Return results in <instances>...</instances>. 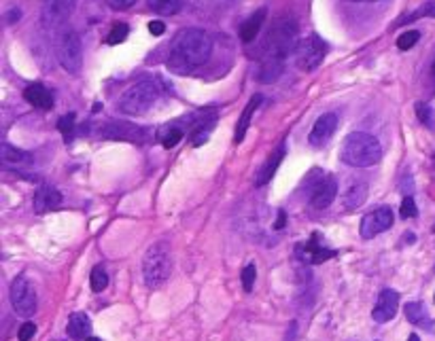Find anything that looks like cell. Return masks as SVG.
<instances>
[{
  "label": "cell",
  "instance_id": "obj_34",
  "mask_svg": "<svg viewBox=\"0 0 435 341\" xmlns=\"http://www.w3.org/2000/svg\"><path fill=\"white\" fill-rule=\"evenodd\" d=\"M58 130L66 136V140L73 136V130H75V115L71 112V115H66V117H62L60 119V123H58Z\"/></svg>",
  "mask_w": 435,
  "mask_h": 341
},
{
  "label": "cell",
  "instance_id": "obj_28",
  "mask_svg": "<svg viewBox=\"0 0 435 341\" xmlns=\"http://www.w3.org/2000/svg\"><path fill=\"white\" fill-rule=\"evenodd\" d=\"M128 34H130V28H128L126 23H117V26L108 32L106 43H108V45H119V43H123V41L128 38Z\"/></svg>",
  "mask_w": 435,
  "mask_h": 341
},
{
  "label": "cell",
  "instance_id": "obj_17",
  "mask_svg": "<svg viewBox=\"0 0 435 341\" xmlns=\"http://www.w3.org/2000/svg\"><path fill=\"white\" fill-rule=\"evenodd\" d=\"M285 145H280L267 159H265V164L261 166V170L257 172V176H255V184L257 187H263V184H267L270 180H272V176L276 174V170H278V166L282 164V159H285Z\"/></svg>",
  "mask_w": 435,
  "mask_h": 341
},
{
  "label": "cell",
  "instance_id": "obj_20",
  "mask_svg": "<svg viewBox=\"0 0 435 341\" xmlns=\"http://www.w3.org/2000/svg\"><path fill=\"white\" fill-rule=\"evenodd\" d=\"M265 15H267V9L263 6L260 11H255V13L240 26V38H242L245 43L255 41V36L260 34L261 26H263V21H265Z\"/></svg>",
  "mask_w": 435,
  "mask_h": 341
},
{
  "label": "cell",
  "instance_id": "obj_24",
  "mask_svg": "<svg viewBox=\"0 0 435 341\" xmlns=\"http://www.w3.org/2000/svg\"><path fill=\"white\" fill-rule=\"evenodd\" d=\"M282 66H285V62H278V60H263L257 79H260L261 83H272V81H276V79L282 75Z\"/></svg>",
  "mask_w": 435,
  "mask_h": 341
},
{
  "label": "cell",
  "instance_id": "obj_15",
  "mask_svg": "<svg viewBox=\"0 0 435 341\" xmlns=\"http://www.w3.org/2000/svg\"><path fill=\"white\" fill-rule=\"evenodd\" d=\"M60 204H62V193H60L58 189H53V187H41V189L34 193V199H32V206H34V212H36V214L56 210Z\"/></svg>",
  "mask_w": 435,
  "mask_h": 341
},
{
  "label": "cell",
  "instance_id": "obj_1",
  "mask_svg": "<svg viewBox=\"0 0 435 341\" xmlns=\"http://www.w3.org/2000/svg\"><path fill=\"white\" fill-rule=\"evenodd\" d=\"M210 51H213L210 36L204 30L187 28L174 38L170 58H168V68L176 75L191 73L193 68L204 66L208 62Z\"/></svg>",
  "mask_w": 435,
  "mask_h": 341
},
{
  "label": "cell",
  "instance_id": "obj_3",
  "mask_svg": "<svg viewBox=\"0 0 435 341\" xmlns=\"http://www.w3.org/2000/svg\"><path fill=\"white\" fill-rule=\"evenodd\" d=\"M297 47V23L293 17H280L265 34V41L261 43L263 60H278L285 62V58L295 51Z\"/></svg>",
  "mask_w": 435,
  "mask_h": 341
},
{
  "label": "cell",
  "instance_id": "obj_30",
  "mask_svg": "<svg viewBox=\"0 0 435 341\" xmlns=\"http://www.w3.org/2000/svg\"><path fill=\"white\" fill-rule=\"evenodd\" d=\"M255 278H257V267H255V263H249V265L242 269V288H245L247 293L253 290Z\"/></svg>",
  "mask_w": 435,
  "mask_h": 341
},
{
  "label": "cell",
  "instance_id": "obj_32",
  "mask_svg": "<svg viewBox=\"0 0 435 341\" xmlns=\"http://www.w3.org/2000/svg\"><path fill=\"white\" fill-rule=\"evenodd\" d=\"M399 214H401V219H414V216L419 214V210H416V204H414V197H412V195H406V197H404Z\"/></svg>",
  "mask_w": 435,
  "mask_h": 341
},
{
  "label": "cell",
  "instance_id": "obj_12",
  "mask_svg": "<svg viewBox=\"0 0 435 341\" xmlns=\"http://www.w3.org/2000/svg\"><path fill=\"white\" fill-rule=\"evenodd\" d=\"M295 255L300 256V261H304V263H308V265H319V263H325V261L334 258V256H336V251L321 246L319 234H314L310 240H306L304 244H297V246H295Z\"/></svg>",
  "mask_w": 435,
  "mask_h": 341
},
{
  "label": "cell",
  "instance_id": "obj_7",
  "mask_svg": "<svg viewBox=\"0 0 435 341\" xmlns=\"http://www.w3.org/2000/svg\"><path fill=\"white\" fill-rule=\"evenodd\" d=\"M306 189H308V201L314 210L329 208L338 195L336 178L329 174H323L321 170H312V174L306 178Z\"/></svg>",
  "mask_w": 435,
  "mask_h": 341
},
{
  "label": "cell",
  "instance_id": "obj_8",
  "mask_svg": "<svg viewBox=\"0 0 435 341\" xmlns=\"http://www.w3.org/2000/svg\"><path fill=\"white\" fill-rule=\"evenodd\" d=\"M293 53H295V66L300 70L310 73V70H314V68H319L323 64L327 47H325V43L321 41L319 34H310V36H306V38H302L297 43Z\"/></svg>",
  "mask_w": 435,
  "mask_h": 341
},
{
  "label": "cell",
  "instance_id": "obj_9",
  "mask_svg": "<svg viewBox=\"0 0 435 341\" xmlns=\"http://www.w3.org/2000/svg\"><path fill=\"white\" fill-rule=\"evenodd\" d=\"M36 290L30 284V280L26 276H17L11 282V305L15 310L17 316L21 318H30L36 312Z\"/></svg>",
  "mask_w": 435,
  "mask_h": 341
},
{
  "label": "cell",
  "instance_id": "obj_11",
  "mask_svg": "<svg viewBox=\"0 0 435 341\" xmlns=\"http://www.w3.org/2000/svg\"><path fill=\"white\" fill-rule=\"evenodd\" d=\"M100 134L102 138L108 140H128V142H145L149 138V130L128 121H111L100 130Z\"/></svg>",
  "mask_w": 435,
  "mask_h": 341
},
{
  "label": "cell",
  "instance_id": "obj_42",
  "mask_svg": "<svg viewBox=\"0 0 435 341\" xmlns=\"http://www.w3.org/2000/svg\"><path fill=\"white\" fill-rule=\"evenodd\" d=\"M86 341H102V340H98V337H87Z\"/></svg>",
  "mask_w": 435,
  "mask_h": 341
},
{
  "label": "cell",
  "instance_id": "obj_22",
  "mask_svg": "<svg viewBox=\"0 0 435 341\" xmlns=\"http://www.w3.org/2000/svg\"><path fill=\"white\" fill-rule=\"evenodd\" d=\"M0 159L4 164H9V166H28V164H32L30 153H26L21 149H15V147H11L6 142H2V147H0Z\"/></svg>",
  "mask_w": 435,
  "mask_h": 341
},
{
  "label": "cell",
  "instance_id": "obj_40",
  "mask_svg": "<svg viewBox=\"0 0 435 341\" xmlns=\"http://www.w3.org/2000/svg\"><path fill=\"white\" fill-rule=\"evenodd\" d=\"M404 240H406L408 244H414V234H406V236H404Z\"/></svg>",
  "mask_w": 435,
  "mask_h": 341
},
{
  "label": "cell",
  "instance_id": "obj_5",
  "mask_svg": "<svg viewBox=\"0 0 435 341\" xmlns=\"http://www.w3.org/2000/svg\"><path fill=\"white\" fill-rule=\"evenodd\" d=\"M173 273V255L166 242H155L149 246L143 258V278L149 288H160Z\"/></svg>",
  "mask_w": 435,
  "mask_h": 341
},
{
  "label": "cell",
  "instance_id": "obj_38",
  "mask_svg": "<svg viewBox=\"0 0 435 341\" xmlns=\"http://www.w3.org/2000/svg\"><path fill=\"white\" fill-rule=\"evenodd\" d=\"M285 225H287V212H285V210H278V221H276L274 227H276V229H282Z\"/></svg>",
  "mask_w": 435,
  "mask_h": 341
},
{
  "label": "cell",
  "instance_id": "obj_31",
  "mask_svg": "<svg viewBox=\"0 0 435 341\" xmlns=\"http://www.w3.org/2000/svg\"><path fill=\"white\" fill-rule=\"evenodd\" d=\"M416 115H419V119H421L423 125L434 127V110H431L429 104H425V102H416Z\"/></svg>",
  "mask_w": 435,
  "mask_h": 341
},
{
  "label": "cell",
  "instance_id": "obj_37",
  "mask_svg": "<svg viewBox=\"0 0 435 341\" xmlns=\"http://www.w3.org/2000/svg\"><path fill=\"white\" fill-rule=\"evenodd\" d=\"M149 32H151L153 36H162V34L166 32V23H164V21H151V23H149Z\"/></svg>",
  "mask_w": 435,
  "mask_h": 341
},
{
  "label": "cell",
  "instance_id": "obj_26",
  "mask_svg": "<svg viewBox=\"0 0 435 341\" xmlns=\"http://www.w3.org/2000/svg\"><path fill=\"white\" fill-rule=\"evenodd\" d=\"M183 136H185V132H183V127H178V125H166V127L160 132V140H162L164 149H174V147L183 140Z\"/></svg>",
  "mask_w": 435,
  "mask_h": 341
},
{
  "label": "cell",
  "instance_id": "obj_25",
  "mask_svg": "<svg viewBox=\"0 0 435 341\" xmlns=\"http://www.w3.org/2000/svg\"><path fill=\"white\" fill-rule=\"evenodd\" d=\"M147 4L151 11H155L158 15H164V17L176 15L183 9V0H147Z\"/></svg>",
  "mask_w": 435,
  "mask_h": 341
},
{
  "label": "cell",
  "instance_id": "obj_4",
  "mask_svg": "<svg viewBox=\"0 0 435 341\" xmlns=\"http://www.w3.org/2000/svg\"><path fill=\"white\" fill-rule=\"evenodd\" d=\"M53 49H56V58H58L60 66L66 73L77 75L81 70V66H83L81 38L68 23L53 32Z\"/></svg>",
  "mask_w": 435,
  "mask_h": 341
},
{
  "label": "cell",
  "instance_id": "obj_35",
  "mask_svg": "<svg viewBox=\"0 0 435 341\" xmlns=\"http://www.w3.org/2000/svg\"><path fill=\"white\" fill-rule=\"evenodd\" d=\"M34 333H36V325H34V322H24V325L19 327L17 337H19V341H30L34 337Z\"/></svg>",
  "mask_w": 435,
  "mask_h": 341
},
{
  "label": "cell",
  "instance_id": "obj_14",
  "mask_svg": "<svg viewBox=\"0 0 435 341\" xmlns=\"http://www.w3.org/2000/svg\"><path fill=\"white\" fill-rule=\"evenodd\" d=\"M336 127H338V115L336 112H327V115H321L317 119V123L312 125L310 130V136H308V142L312 147H325L332 136L336 134Z\"/></svg>",
  "mask_w": 435,
  "mask_h": 341
},
{
  "label": "cell",
  "instance_id": "obj_41",
  "mask_svg": "<svg viewBox=\"0 0 435 341\" xmlns=\"http://www.w3.org/2000/svg\"><path fill=\"white\" fill-rule=\"evenodd\" d=\"M408 341H421V340H419V335H416V333H412V335L408 337Z\"/></svg>",
  "mask_w": 435,
  "mask_h": 341
},
{
  "label": "cell",
  "instance_id": "obj_33",
  "mask_svg": "<svg viewBox=\"0 0 435 341\" xmlns=\"http://www.w3.org/2000/svg\"><path fill=\"white\" fill-rule=\"evenodd\" d=\"M419 17H435V2H427L423 9H419L416 13L408 15L406 19H401L399 23H406V21H416Z\"/></svg>",
  "mask_w": 435,
  "mask_h": 341
},
{
  "label": "cell",
  "instance_id": "obj_16",
  "mask_svg": "<svg viewBox=\"0 0 435 341\" xmlns=\"http://www.w3.org/2000/svg\"><path fill=\"white\" fill-rule=\"evenodd\" d=\"M24 100L28 104H32L34 108H41V110H51L53 108V93L41 83H32L24 89Z\"/></svg>",
  "mask_w": 435,
  "mask_h": 341
},
{
  "label": "cell",
  "instance_id": "obj_2",
  "mask_svg": "<svg viewBox=\"0 0 435 341\" xmlns=\"http://www.w3.org/2000/svg\"><path fill=\"white\" fill-rule=\"evenodd\" d=\"M340 159L352 168H372L382 159V147L372 134L352 132L342 142Z\"/></svg>",
  "mask_w": 435,
  "mask_h": 341
},
{
  "label": "cell",
  "instance_id": "obj_29",
  "mask_svg": "<svg viewBox=\"0 0 435 341\" xmlns=\"http://www.w3.org/2000/svg\"><path fill=\"white\" fill-rule=\"evenodd\" d=\"M419 38H421V34L416 32V30H410V32H404L399 38H397V47L401 49V51H408V49H412L416 43H419Z\"/></svg>",
  "mask_w": 435,
  "mask_h": 341
},
{
  "label": "cell",
  "instance_id": "obj_39",
  "mask_svg": "<svg viewBox=\"0 0 435 341\" xmlns=\"http://www.w3.org/2000/svg\"><path fill=\"white\" fill-rule=\"evenodd\" d=\"M19 15H21V13H19L17 9H13L11 13H6V23H13V21H17V19H19Z\"/></svg>",
  "mask_w": 435,
  "mask_h": 341
},
{
  "label": "cell",
  "instance_id": "obj_43",
  "mask_svg": "<svg viewBox=\"0 0 435 341\" xmlns=\"http://www.w3.org/2000/svg\"><path fill=\"white\" fill-rule=\"evenodd\" d=\"M434 75H435V62H434Z\"/></svg>",
  "mask_w": 435,
  "mask_h": 341
},
{
  "label": "cell",
  "instance_id": "obj_10",
  "mask_svg": "<svg viewBox=\"0 0 435 341\" xmlns=\"http://www.w3.org/2000/svg\"><path fill=\"white\" fill-rule=\"evenodd\" d=\"M393 221H395V216H393V210H391L389 206H380V208L367 212V214L363 216V221H361V238H363V240L376 238L378 234L391 229V227H393Z\"/></svg>",
  "mask_w": 435,
  "mask_h": 341
},
{
  "label": "cell",
  "instance_id": "obj_36",
  "mask_svg": "<svg viewBox=\"0 0 435 341\" xmlns=\"http://www.w3.org/2000/svg\"><path fill=\"white\" fill-rule=\"evenodd\" d=\"M106 4H108L113 11H126V9L134 6L136 0H106Z\"/></svg>",
  "mask_w": 435,
  "mask_h": 341
},
{
  "label": "cell",
  "instance_id": "obj_27",
  "mask_svg": "<svg viewBox=\"0 0 435 341\" xmlns=\"http://www.w3.org/2000/svg\"><path fill=\"white\" fill-rule=\"evenodd\" d=\"M89 286L93 293H102L108 286V273L102 265H96L89 273Z\"/></svg>",
  "mask_w": 435,
  "mask_h": 341
},
{
  "label": "cell",
  "instance_id": "obj_21",
  "mask_svg": "<svg viewBox=\"0 0 435 341\" xmlns=\"http://www.w3.org/2000/svg\"><path fill=\"white\" fill-rule=\"evenodd\" d=\"M367 197V184L365 182H350L344 193H342V204L347 210H352V208H359Z\"/></svg>",
  "mask_w": 435,
  "mask_h": 341
},
{
  "label": "cell",
  "instance_id": "obj_6",
  "mask_svg": "<svg viewBox=\"0 0 435 341\" xmlns=\"http://www.w3.org/2000/svg\"><path fill=\"white\" fill-rule=\"evenodd\" d=\"M158 98H160V85L155 81L147 79V81H140V83L130 87L119 98L117 108L123 115H143V112H147L155 104Z\"/></svg>",
  "mask_w": 435,
  "mask_h": 341
},
{
  "label": "cell",
  "instance_id": "obj_23",
  "mask_svg": "<svg viewBox=\"0 0 435 341\" xmlns=\"http://www.w3.org/2000/svg\"><path fill=\"white\" fill-rule=\"evenodd\" d=\"M406 318H408L410 325H416V327H423V329H431V325H434L421 303H408L406 305Z\"/></svg>",
  "mask_w": 435,
  "mask_h": 341
},
{
  "label": "cell",
  "instance_id": "obj_18",
  "mask_svg": "<svg viewBox=\"0 0 435 341\" xmlns=\"http://www.w3.org/2000/svg\"><path fill=\"white\" fill-rule=\"evenodd\" d=\"M261 102H263V95H261V93H255V95L249 100L247 108L242 110V117L238 119L236 134H234V142H236V145H240V142L245 140V136H247V132H249V125H251V119H253V112L257 110V106H260Z\"/></svg>",
  "mask_w": 435,
  "mask_h": 341
},
{
  "label": "cell",
  "instance_id": "obj_19",
  "mask_svg": "<svg viewBox=\"0 0 435 341\" xmlns=\"http://www.w3.org/2000/svg\"><path fill=\"white\" fill-rule=\"evenodd\" d=\"M66 331H68V335H71L73 340H87L89 333H91V320H89V316L83 314V312L71 314L68 325H66Z\"/></svg>",
  "mask_w": 435,
  "mask_h": 341
},
{
  "label": "cell",
  "instance_id": "obj_13",
  "mask_svg": "<svg viewBox=\"0 0 435 341\" xmlns=\"http://www.w3.org/2000/svg\"><path fill=\"white\" fill-rule=\"evenodd\" d=\"M397 310H399V293L391 290V288H384L380 295H378V301L372 310V318L374 322H389L397 316Z\"/></svg>",
  "mask_w": 435,
  "mask_h": 341
},
{
  "label": "cell",
  "instance_id": "obj_44",
  "mask_svg": "<svg viewBox=\"0 0 435 341\" xmlns=\"http://www.w3.org/2000/svg\"><path fill=\"white\" fill-rule=\"evenodd\" d=\"M434 301H435V297H434Z\"/></svg>",
  "mask_w": 435,
  "mask_h": 341
}]
</instances>
